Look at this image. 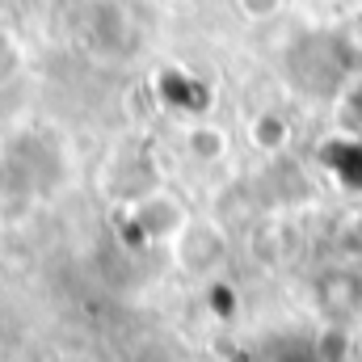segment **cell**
Segmentation results:
<instances>
[{"label": "cell", "instance_id": "1", "mask_svg": "<svg viewBox=\"0 0 362 362\" xmlns=\"http://www.w3.org/2000/svg\"><path fill=\"white\" fill-rule=\"evenodd\" d=\"M173 257H177L181 270L211 274V270H219L223 257H228V236H223V228H215L206 219H189L173 236Z\"/></svg>", "mask_w": 362, "mask_h": 362}, {"label": "cell", "instance_id": "2", "mask_svg": "<svg viewBox=\"0 0 362 362\" xmlns=\"http://www.w3.org/2000/svg\"><path fill=\"white\" fill-rule=\"evenodd\" d=\"M185 223H189V215L181 211V202L173 194H148V198H139L131 206V228L139 232L144 245H156V240H169L173 245V236H177Z\"/></svg>", "mask_w": 362, "mask_h": 362}, {"label": "cell", "instance_id": "3", "mask_svg": "<svg viewBox=\"0 0 362 362\" xmlns=\"http://www.w3.org/2000/svg\"><path fill=\"white\" fill-rule=\"evenodd\" d=\"M156 93H160V101L173 110V114H206L211 110V89L194 76V72H185V68H165L160 76H156Z\"/></svg>", "mask_w": 362, "mask_h": 362}, {"label": "cell", "instance_id": "4", "mask_svg": "<svg viewBox=\"0 0 362 362\" xmlns=\"http://www.w3.org/2000/svg\"><path fill=\"white\" fill-rule=\"evenodd\" d=\"M320 165L329 169V177H337L346 189H362V135L341 131L320 148Z\"/></svg>", "mask_w": 362, "mask_h": 362}, {"label": "cell", "instance_id": "5", "mask_svg": "<svg viewBox=\"0 0 362 362\" xmlns=\"http://www.w3.org/2000/svg\"><path fill=\"white\" fill-rule=\"evenodd\" d=\"M185 152L198 165H219L228 156V135L215 122H189L185 127Z\"/></svg>", "mask_w": 362, "mask_h": 362}, {"label": "cell", "instance_id": "6", "mask_svg": "<svg viewBox=\"0 0 362 362\" xmlns=\"http://www.w3.org/2000/svg\"><path fill=\"white\" fill-rule=\"evenodd\" d=\"M249 135H253V144H257L262 152H278V148L286 144L291 127H286V118H282V114H274V110H266V114H257V118H253Z\"/></svg>", "mask_w": 362, "mask_h": 362}, {"label": "cell", "instance_id": "7", "mask_svg": "<svg viewBox=\"0 0 362 362\" xmlns=\"http://www.w3.org/2000/svg\"><path fill=\"white\" fill-rule=\"evenodd\" d=\"M21 64H25V47H21V38H17L8 25H0V85L13 81V76L21 72Z\"/></svg>", "mask_w": 362, "mask_h": 362}, {"label": "cell", "instance_id": "8", "mask_svg": "<svg viewBox=\"0 0 362 362\" xmlns=\"http://www.w3.org/2000/svg\"><path fill=\"white\" fill-rule=\"evenodd\" d=\"M282 4H286V0H236V8H240L249 21H270V17L282 13Z\"/></svg>", "mask_w": 362, "mask_h": 362}, {"label": "cell", "instance_id": "9", "mask_svg": "<svg viewBox=\"0 0 362 362\" xmlns=\"http://www.w3.org/2000/svg\"><path fill=\"white\" fill-rule=\"evenodd\" d=\"M270 362H329L320 350H312V346H286V350H278Z\"/></svg>", "mask_w": 362, "mask_h": 362}, {"label": "cell", "instance_id": "10", "mask_svg": "<svg viewBox=\"0 0 362 362\" xmlns=\"http://www.w3.org/2000/svg\"><path fill=\"white\" fill-rule=\"evenodd\" d=\"M346 122H350L354 135H362V81L346 93Z\"/></svg>", "mask_w": 362, "mask_h": 362}, {"label": "cell", "instance_id": "11", "mask_svg": "<svg viewBox=\"0 0 362 362\" xmlns=\"http://www.w3.org/2000/svg\"><path fill=\"white\" fill-rule=\"evenodd\" d=\"M0 25H4V17H0Z\"/></svg>", "mask_w": 362, "mask_h": 362}]
</instances>
